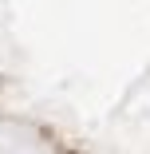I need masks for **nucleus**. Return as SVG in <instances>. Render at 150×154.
I'll return each mask as SVG.
<instances>
[]
</instances>
